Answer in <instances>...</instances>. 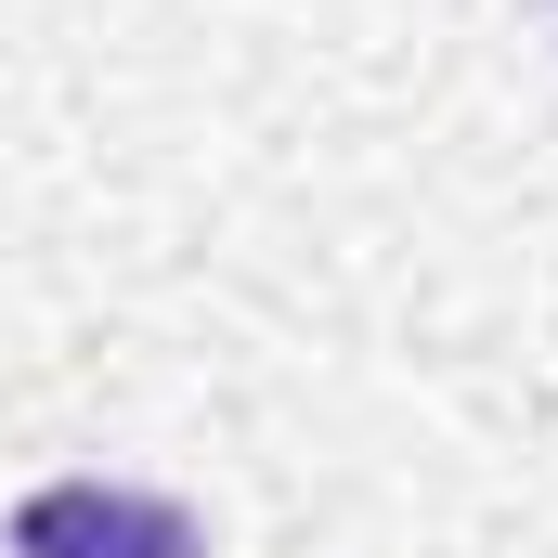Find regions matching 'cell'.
I'll return each mask as SVG.
<instances>
[{"label":"cell","mask_w":558,"mask_h":558,"mask_svg":"<svg viewBox=\"0 0 558 558\" xmlns=\"http://www.w3.org/2000/svg\"><path fill=\"white\" fill-rule=\"evenodd\" d=\"M13 558H208V546H195V507L143 481H39L13 507Z\"/></svg>","instance_id":"1"}]
</instances>
